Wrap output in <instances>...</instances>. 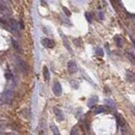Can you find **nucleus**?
Segmentation results:
<instances>
[{
  "label": "nucleus",
  "mask_w": 135,
  "mask_h": 135,
  "mask_svg": "<svg viewBox=\"0 0 135 135\" xmlns=\"http://www.w3.org/2000/svg\"><path fill=\"white\" fill-rule=\"evenodd\" d=\"M1 97V100H2V103H10L12 101L13 97H14V92L11 90H5V91L2 94Z\"/></svg>",
  "instance_id": "obj_1"
},
{
  "label": "nucleus",
  "mask_w": 135,
  "mask_h": 135,
  "mask_svg": "<svg viewBox=\"0 0 135 135\" xmlns=\"http://www.w3.org/2000/svg\"><path fill=\"white\" fill-rule=\"evenodd\" d=\"M17 62H18V66H19L20 70L24 74L28 73V66H27V63L24 61V60L21 59L20 57H17Z\"/></svg>",
  "instance_id": "obj_2"
},
{
  "label": "nucleus",
  "mask_w": 135,
  "mask_h": 135,
  "mask_svg": "<svg viewBox=\"0 0 135 135\" xmlns=\"http://www.w3.org/2000/svg\"><path fill=\"white\" fill-rule=\"evenodd\" d=\"M52 90H53V94L55 96H57L59 97L60 95H61V92H62V88H61V85H60V83L58 81H55L53 83V88H52Z\"/></svg>",
  "instance_id": "obj_3"
},
{
  "label": "nucleus",
  "mask_w": 135,
  "mask_h": 135,
  "mask_svg": "<svg viewBox=\"0 0 135 135\" xmlns=\"http://www.w3.org/2000/svg\"><path fill=\"white\" fill-rule=\"evenodd\" d=\"M42 44H43V46L44 47H46V48H53L54 47V45H55V43H54V41L53 40H51V39H48V38H46V39H43L42 40Z\"/></svg>",
  "instance_id": "obj_4"
},
{
  "label": "nucleus",
  "mask_w": 135,
  "mask_h": 135,
  "mask_svg": "<svg viewBox=\"0 0 135 135\" xmlns=\"http://www.w3.org/2000/svg\"><path fill=\"white\" fill-rule=\"evenodd\" d=\"M68 71L71 74H74V73L77 72V66H76V62L74 61V60H70L68 62Z\"/></svg>",
  "instance_id": "obj_5"
},
{
  "label": "nucleus",
  "mask_w": 135,
  "mask_h": 135,
  "mask_svg": "<svg viewBox=\"0 0 135 135\" xmlns=\"http://www.w3.org/2000/svg\"><path fill=\"white\" fill-rule=\"evenodd\" d=\"M53 111H54V113H55V116H56V119L59 120V122L63 120L64 116H63V112L61 111V109H59L58 107H54V108H53Z\"/></svg>",
  "instance_id": "obj_6"
},
{
  "label": "nucleus",
  "mask_w": 135,
  "mask_h": 135,
  "mask_svg": "<svg viewBox=\"0 0 135 135\" xmlns=\"http://www.w3.org/2000/svg\"><path fill=\"white\" fill-rule=\"evenodd\" d=\"M116 118H118V122H119V126H120V132H122L123 135H126V132H127V128H126V124H125V122H124V120L120 119L119 115L116 116Z\"/></svg>",
  "instance_id": "obj_7"
},
{
  "label": "nucleus",
  "mask_w": 135,
  "mask_h": 135,
  "mask_svg": "<svg viewBox=\"0 0 135 135\" xmlns=\"http://www.w3.org/2000/svg\"><path fill=\"white\" fill-rule=\"evenodd\" d=\"M10 25H11V27H12V30L13 31H15V33L16 34H18L19 35V26H18V23L16 22V21H14V20H11L10 21Z\"/></svg>",
  "instance_id": "obj_8"
},
{
  "label": "nucleus",
  "mask_w": 135,
  "mask_h": 135,
  "mask_svg": "<svg viewBox=\"0 0 135 135\" xmlns=\"http://www.w3.org/2000/svg\"><path fill=\"white\" fill-rule=\"evenodd\" d=\"M0 12L4 14V15H5V14H10V10H8L5 2H3V1H0Z\"/></svg>",
  "instance_id": "obj_9"
},
{
  "label": "nucleus",
  "mask_w": 135,
  "mask_h": 135,
  "mask_svg": "<svg viewBox=\"0 0 135 135\" xmlns=\"http://www.w3.org/2000/svg\"><path fill=\"white\" fill-rule=\"evenodd\" d=\"M98 100H99V99H98V97H97V96L91 97L90 99L88 100V102H87V106H88V107H90V108H91V107H94V106L97 104Z\"/></svg>",
  "instance_id": "obj_10"
},
{
  "label": "nucleus",
  "mask_w": 135,
  "mask_h": 135,
  "mask_svg": "<svg viewBox=\"0 0 135 135\" xmlns=\"http://www.w3.org/2000/svg\"><path fill=\"white\" fill-rule=\"evenodd\" d=\"M43 76H44L45 81H49L50 80V72H49L48 68L46 66L43 68Z\"/></svg>",
  "instance_id": "obj_11"
},
{
  "label": "nucleus",
  "mask_w": 135,
  "mask_h": 135,
  "mask_svg": "<svg viewBox=\"0 0 135 135\" xmlns=\"http://www.w3.org/2000/svg\"><path fill=\"white\" fill-rule=\"evenodd\" d=\"M114 42H115V44H116L118 47H122L123 44H124V40L120 35H115L114 36Z\"/></svg>",
  "instance_id": "obj_12"
},
{
  "label": "nucleus",
  "mask_w": 135,
  "mask_h": 135,
  "mask_svg": "<svg viewBox=\"0 0 135 135\" xmlns=\"http://www.w3.org/2000/svg\"><path fill=\"white\" fill-rule=\"evenodd\" d=\"M126 78H127V80H128L129 82L133 83V82H134V79H135L134 73H133L132 71H128L127 73H126Z\"/></svg>",
  "instance_id": "obj_13"
},
{
  "label": "nucleus",
  "mask_w": 135,
  "mask_h": 135,
  "mask_svg": "<svg viewBox=\"0 0 135 135\" xmlns=\"http://www.w3.org/2000/svg\"><path fill=\"white\" fill-rule=\"evenodd\" d=\"M105 111V108L103 106H99V107H97V108H95L94 110V113L95 114H100V113H103Z\"/></svg>",
  "instance_id": "obj_14"
},
{
  "label": "nucleus",
  "mask_w": 135,
  "mask_h": 135,
  "mask_svg": "<svg viewBox=\"0 0 135 135\" xmlns=\"http://www.w3.org/2000/svg\"><path fill=\"white\" fill-rule=\"evenodd\" d=\"M50 129L52 130V132H53L54 135H60V134H59V131H58V128H57L54 124H51V125H50Z\"/></svg>",
  "instance_id": "obj_15"
},
{
  "label": "nucleus",
  "mask_w": 135,
  "mask_h": 135,
  "mask_svg": "<svg viewBox=\"0 0 135 135\" xmlns=\"http://www.w3.org/2000/svg\"><path fill=\"white\" fill-rule=\"evenodd\" d=\"M105 104L107 105V106H109L110 108H114L115 107V104H114V102L113 101H111V100H105Z\"/></svg>",
  "instance_id": "obj_16"
},
{
  "label": "nucleus",
  "mask_w": 135,
  "mask_h": 135,
  "mask_svg": "<svg viewBox=\"0 0 135 135\" xmlns=\"http://www.w3.org/2000/svg\"><path fill=\"white\" fill-rule=\"evenodd\" d=\"M12 43H13V46L14 47H15V49L18 51V52H21V48H20V45L17 43V42L15 41V40H13L12 41Z\"/></svg>",
  "instance_id": "obj_17"
},
{
  "label": "nucleus",
  "mask_w": 135,
  "mask_h": 135,
  "mask_svg": "<svg viewBox=\"0 0 135 135\" xmlns=\"http://www.w3.org/2000/svg\"><path fill=\"white\" fill-rule=\"evenodd\" d=\"M95 52H96V54L98 55V56H103V55H104L103 50H102L101 48H96L95 49Z\"/></svg>",
  "instance_id": "obj_18"
},
{
  "label": "nucleus",
  "mask_w": 135,
  "mask_h": 135,
  "mask_svg": "<svg viewBox=\"0 0 135 135\" xmlns=\"http://www.w3.org/2000/svg\"><path fill=\"white\" fill-rule=\"evenodd\" d=\"M71 135H78V127H77V126H75V127L72 129Z\"/></svg>",
  "instance_id": "obj_19"
},
{
  "label": "nucleus",
  "mask_w": 135,
  "mask_h": 135,
  "mask_svg": "<svg viewBox=\"0 0 135 135\" xmlns=\"http://www.w3.org/2000/svg\"><path fill=\"white\" fill-rule=\"evenodd\" d=\"M74 43H75L76 45H77V47H80V46H81V41H79V40H77V39H75V40H74Z\"/></svg>",
  "instance_id": "obj_20"
},
{
  "label": "nucleus",
  "mask_w": 135,
  "mask_h": 135,
  "mask_svg": "<svg viewBox=\"0 0 135 135\" xmlns=\"http://www.w3.org/2000/svg\"><path fill=\"white\" fill-rule=\"evenodd\" d=\"M85 17H86V19H87V21L90 22V23H91V17H90V15L88 13H86L85 14Z\"/></svg>",
  "instance_id": "obj_21"
},
{
  "label": "nucleus",
  "mask_w": 135,
  "mask_h": 135,
  "mask_svg": "<svg viewBox=\"0 0 135 135\" xmlns=\"http://www.w3.org/2000/svg\"><path fill=\"white\" fill-rule=\"evenodd\" d=\"M62 10H63L64 12H66V15H67L68 17H69L70 15H71V12H70V11L68 10V8H67V7H62Z\"/></svg>",
  "instance_id": "obj_22"
},
{
  "label": "nucleus",
  "mask_w": 135,
  "mask_h": 135,
  "mask_svg": "<svg viewBox=\"0 0 135 135\" xmlns=\"http://www.w3.org/2000/svg\"><path fill=\"white\" fill-rule=\"evenodd\" d=\"M18 23V24H19V28H24V25H23V22L22 21H19V22H17Z\"/></svg>",
  "instance_id": "obj_23"
},
{
  "label": "nucleus",
  "mask_w": 135,
  "mask_h": 135,
  "mask_svg": "<svg viewBox=\"0 0 135 135\" xmlns=\"http://www.w3.org/2000/svg\"><path fill=\"white\" fill-rule=\"evenodd\" d=\"M98 16H99V18H100L101 20H103V13H102V12H99V13H98Z\"/></svg>",
  "instance_id": "obj_24"
},
{
  "label": "nucleus",
  "mask_w": 135,
  "mask_h": 135,
  "mask_svg": "<svg viewBox=\"0 0 135 135\" xmlns=\"http://www.w3.org/2000/svg\"><path fill=\"white\" fill-rule=\"evenodd\" d=\"M0 104H2V100H1V97H0Z\"/></svg>",
  "instance_id": "obj_25"
},
{
  "label": "nucleus",
  "mask_w": 135,
  "mask_h": 135,
  "mask_svg": "<svg viewBox=\"0 0 135 135\" xmlns=\"http://www.w3.org/2000/svg\"><path fill=\"white\" fill-rule=\"evenodd\" d=\"M0 23H3V21H2L1 19H0Z\"/></svg>",
  "instance_id": "obj_26"
}]
</instances>
